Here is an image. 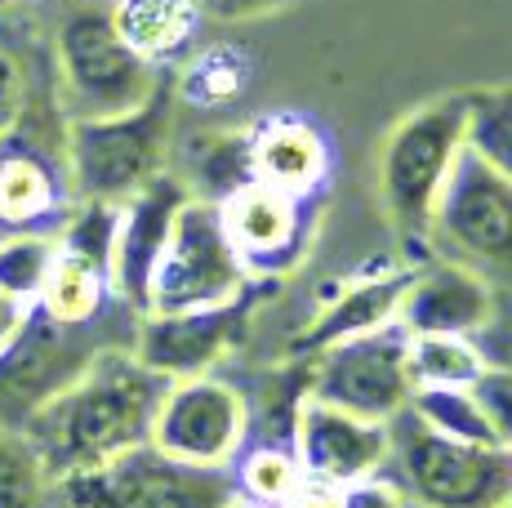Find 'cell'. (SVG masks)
I'll use <instances>...</instances> for the list:
<instances>
[{"label": "cell", "instance_id": "cell-17", "mask_svg": "<svg viewBox=\"0 0 512 508\" xmlns=\"http://www.w3.org/2000/svg\"><path fill=\"white\" fill-rule=\"evenodd\" d=\"M250 143V179L281 188L290 197L317 201L334 170V143L312 116L277 112L263 116L254 130H245Z\"/></svg>", "mask_w": 512, "mask_h": 508}, {"label": "cell", "instance_id": "cell-34", "mask_svg": "<svg viewBox=\"0 0 512 508\" xmlns=\"http://www.w3.org/2000/svg\"><path fill=\"white\" fill-rule=\"evenodd\" d=\"M285 5H294V0H201V14L219 18V23H245V18L277 14Z\"/></svg>", "mask_w": 512, "mask_h": 508}, {"label": "cell", "instance_id": "cell-18", "mask_svg": "<svg viewBox=\"0 0 512 508\" xmlns=\"http://www.w3.org/2000/svg\"><path fill=\"white\" fill-rule=\"evenodd\" d=\"M67 205H72V192H67L63 156L32 148L18 134L0 143V219L9 228L54 232L63 223Z\"/></svg>", "mask_w": 512, "mask_h": 508}, {"label": "cell", "instance_id": "cell-4", "mask_svg": "<svg viewBox=\"0 0 512 508\" xmlns=\"http://www.w3.org/2000/svg\"><path fill=\"white\" fill-rule=\"evenodd\" d=\"M379 477L415 508H499L512 495V451L455 442L406 406L388 419V464Z\"/></svg>", "mask_w": 512, "mask_h": 508}, {"label": "cell", "instance_id": "cell-31", "mask_svg": "<svg viewBox=\"0 0 512 508\" xmlns=\"http://www.w3.org/2000/svg\"><path fill=\"white\" fill-rule=\"evenodd\" d=\"M27 121V72L14 54L0 45V143L14 139Z\"/></svg>", "mask_w": 512, "mask_h": 508}, {"label": "cell", "instance_id": "cell-37", "mask_svg": "<svg viewBox=\"0 0 512 508\" xmlns=\"http://www.w3.org/2000/svg\"><path fill=\"white\" fill-rule=\"evenodd\" d=\"M9 5H14V0H0V14H5V9H9Z\"/></svg>", "mask_w": 512, "mask_h": 508}, {"label": "cell", "instance_id": "cell-6", "mask_svg": "<svg viewBox=\"0 0 512 508\" xmlns=\"http://www.w3.org/2000/svg\"><path fill=\"white\" fill-rule=\"evenodd\" d=\"M468 99L441 94V99L406 112L379 148V201L388 223L401 237H428L432 210L464 152Z\"/></svg>", "mask_w": 512, "mask_h": 508}, {"label": "cell", "instance_id": "cell-41", "mask_svg": "<svg viewBox=\"0 0 512 508\" xmlns=\"http://www.w3.org/2000/svg\"><path fill=\"white\" fill-rule=\"evenodd\" d=\"M508 451H512V446H508Z\"/></svg>", "mask_w": 512, "mask_h": 508}, {"label": "cell", "instance_id": "cell-21", "mask_svg": "<svg viewBox=\"0 0 512 508\" xmlns=\"http://www.w3.org/2000/svg\"><path fill=\"white\" fill-rule=\"evenodd\" d=\"M36 308L49 312L54 321H63V326H94V321L112 317V312L125 308V304L112 295V277H107V268L81 259V254L58 250Z\"/></svg>", "mask_w": 512, "mask_h": 508}, {"label": "cell", "instance_id": "cell-14", "mask_svg": "<svg viewBox=\"0 0 512 508\" xmlns=\"http://www.w3.org/2000/svg\"><path fill=\"white\" fill-rule=\"evenodd\" d=\"M192 197L187 183L174 170H161L147 188H139L116 210V241H112V295L130 312H147L152 272L165 254V241L174 232L183 201Z\"/></svg>", "mask_w": 512, "mask_h": 508}, {"label": "cell", "instance_id": "cell-16", "mask_svg": "<svg viewBox=\"0 0 512 508\" xmlns=\"http://www.w3.org/2000/svg\"><path fill=\"white\" fill-rule=\"evenodd\" d=\"M499 295L495 281L477 268L455 259H432L423 268H410V281L401 290L397 326L406 335H468L477 339L486 321L495 317Z\"/></svg>", "mask_w": 512, "mask_h": 508}, {"label": "cell", "instance_id": "cell-24", "mask_svg": "<svg viewBox=\"0 0 512 508\" xmlns=\"http://www.w3.org/2000/svg\"><path fill=\"white\" fill-rule=\"evenodd\" d=\"M174 174L187 183L192 197L219 205L228 192L250 183V143H245V134H205V139L192 143L187 170Z\"/></svg>", "mask_w": 512, "mask_h": 508}, {"label": "cell", "instance_id": "cell-9", "mask_svg": "<svg viewBox=\"0 0 512 508\" xmlns=\"http://www.w3.org/2000/svg\"><path fill=\"white\" fill-rule=\"evenodd\" d=\"M428 237L441 259L468 263L490 281L512 277V183L464 148L437 197Z\"/></svg>", "mask_w": 512, "mask_h": 508}, {"label": "cell", "instance_id": "cell-11", "mask_svg": "<svg viewBox=\"0 0 512 508\" xmlns=\"http://www.w3.org/2000/svg\"><path fill=\"white\" fill-rule=\"evenodd\" d=\"M254 437L250 397L214 370V375L174 379L152 419V446L187 464L232 468L241 446Z\"/></svg>", "mask_w": 512, "mask_h": 508}, {"label": "cell", "instance_id": "cell-35", "mask_svg": "<svg viewBox=\"0 0 512 508\" xmlns=\"http://www.w3.org/2000/svg\"><path fill=\"white\" fill-rule=\"evenodd\" d=\"M18 317H23V308H18V304H14V299H5V295H0V344H5V339H9V335H14Z\"/></svg>", "mask_w": 512, "mask_h": 508}, {"label": "cell", "instance_id": "cell-23", "mask_svg": "<svg viewBox=\"0 0 512 508\" xmlns=\"http://www.w3.org/2000/svg\"><path fill=\"white\" fill-rule=\"evenodd\" d=\"M232 477H236V495L245 504H259V508H281L290 500V491L299 486L303 468L299 455H294L290 442H245L241 455L232 459Z\"/></svg>", "mask_w": 512, "mask_h": 508}, {"label": "cell", "instance_id": "cell-13", "mask_svg": "<svg viewBox=\"0 0 512 508\" xmlns=\"http://www.w3.org/2000/svg\"><path fill=\"white\" fill-rule=\"evenodd\" d=\"M219 223L250 277H277L303 259L312 237V201L250 179L219 201Z\"/></svg>", "mask_w": 512, "mask_h": 508}, {"label": "cell", "instance_id": "cell-38", "mask_svg": "<svg viewBox=\"0 0 512 508\" xmlns=\"http://www.w3.org/2000/svg\"><path fill=\"white\" fill-rule=\"evenodd\" d=\"M236 508H259V504H245V500H241V504H236Z\"/></svg>", "mask_w": 512, "mask_h": 508}, {"label": "cell", "instance_id": "cell-19", "mask_svg": "<svg viewBox=\"0 0 512 508\" xmlns=\"http://www.w3.org/2000/svg\"><path fill=\"white\" fill-rule=\"evenodd\" d=\"M406 281H410V268H397V272H383V277H366V281L343 286L339 295L303 326V335L294 339V357H317V353H326V348L343 344V339H357L379 326H392Z\"/></svg>", "mask_w": 512, "mask_h": 508}, {"label": "cell", "instance_id": "cell-33", "mask_svg": "<svg viewBox=\"0 0 512 508\" xmlns=\"http://www.w3.org/2000/svg\"><path fill=\"white\" fill-rule=\"evenodd\" d=\"M477 348L486 357V366H499V370H512V312H499L486 321V330L477 335Z\"/></svg>", "mask_w": 512, "mask_h": 508}, {"label": "cell", "instance_id": "cell-5", "mask_svg": "<svg viewBox=\"0 0 512 508\" xmlns=\"http://www.w3.org/2000/svg\"><path fill=\"white\" fill-rule=\"evenodd\" d=\"M139 312L116 308L94 326H63L41 308H23L14 335L0 344V419L23 428L45 402H54L103 348L130 344Z\"/></svg>", "mask_w": 512, "mask_h": 508}, {"label": "cell", "instance_id": "cell-28", "mask_svg": "<svg viewBox=\"0 0 512 508\" xmlns=\"http://www.w3.org/2000/svg\"><path fill=\"white\" fill-rule=\"evenodd\" d=\"M250 85V58L236 45H214V50L196 54L174 81V99H187L196 107H223L241 99Z\"/></svg>", "mask_w": 512, "mask_h": 508}, {"label": "cell", "instance_id": "cell-3", "mask_svg": "<svg viewBox=\"0 0 512 508\" xmlns=\"http://www.w3.org/2000/svg\"><path fill=\"white\" fill-rule=\"evenodd\" d=\"M174 121V72L134 112L103 121H63V174L72 201L125 205L156 179L170 156Z\"/></svg>", "mask_w": 512, "mask_h": 508}, {"label": "cell", "instance_id": "cell-8", "mask_svg": "<svg viewBox=\"0 0 512 508\" xmlns=\"http://www.w3.org/2000/svg\"><path fill=\"white\" fill-rule=\"evenodd\" d=\"M254 286L245 263L236 259L228 232L219 223V205L187 197L165 254L152 272L147 312H187V308H219L241 299Z\"/></svg>", "mask_w": 512, "mask_h": 508}, {"label": "cell", "instance_id": "cell-25", "mask_svg": "<svg viewBox=\"0 0 512 508\" xmlns=\"http://www.w3.org/2000/svg\"><path fill=\"white\" fill-rule=\"evenodd\" d=\"M58 259V237L41 228H23L0 237V295L18 308H32L45 290V277Z\"/></svg>", "mask_w": 512, "mask_h": 508}, {"label": "cell", "instance_id": "cell-26", "mask_svg": "<svg viewBox=\"0 0 512 508\" xmlns=\"http://www.w3.org/2000/svg\"><path fill=\"white\" fill-rule=\"evenodd\" d=\"M49 491L54 477L32 437L0 419V508H49Z\"/></svg>", "mask_w": 512, "mask_h": 508}, {"label": "cell", "instance_id": "cell-32", "mask_svg": "<svg viewBox=\"0 0 512 508\" xmlns=\"http://www.w3.org/2000/svg\"><path fill=\"white\" fill-rule=\"evenodd\" d=\"M334 508H406V500L388 477H366V482H343Z\"/></svg>", "mask_w": 512, "mask_h": 508}, {"label": "cell", "instance_id": "cell-27", "mask_svg": "<svg viewBox=\"0 0 512 508\" xmlns=\"http://www.w3.org/2000/svg\"><path fill=\"white\" fill-rule=\"evenodd\" d=\"M464 99H468L464 148L512 183V85L477 90V94H464Z\"/></svg>", "mask_w": 512, "mask_h": 508}, {"label": "cell", "instance_id": "cell-7", "mask_svg": "<svg viewBox=\"0 0 512 508\" xmlns=\"http://www.w3.org/2000/svg\"><path fill=\"white\" fill-rule=\"evenodd\" d=\"M232 468L187 464L152 442L81 468V473L54 477L49 508H236Z\"/></svg>", "mask_w": 512, "mask_h": 508}, {"label": "cell", "instance_id": "cell-40", "mask_svg": "<svg viewBox=\"0 0 512 508\" xmlns=\"http://www.w3.org/2000/svg\"><path fill=\"white\" fill-rule=\"evenodd\" d=\"M406 508H415V504H406Z\"/></svg>", "mask_w": 512, "mask_h": 508}, {"label": "cell", "instance_id": "cell-12", "mask_svg": "<svg viewBox=\"0 0 512 508\" xmlns=\"http://www.w3.org/2000/svg\"><path fill=\"white\" fill-rule=\"evenodd\" d=\"M254 290L219 308H187V312H143L134 321L130 353L156 370L161 379H196L214 375V370L241 348L245 330H250Z\"/></svg>", "mask_w": 512, "mask_h": 508}, {"label": "cell", "instance_id": "cell-1", "mask_svg": "<svg viewBox=\"0 0 512 508\" xmlns=\"http://www.w3.org/2000/svg\"><path fill=\"white\" fill-rule=\"evenodd\" d=\"M170 379L147 370L130 344L103 348L54 402H45L23 433L41 451L49 477L81 473L152 442V419Z\"/></svg>", "mask_w": 512, "mask_h": 508}, {"label": "cell", "instance_id": "cell-22", "mask_svg": "<svg viewBox=\"0 0 512 508\" xmlns=\"http://www.w3.org/2000/svg\"><path fill=\"white\" fill-rule=\"evenodd\" d=\"M486 370L477 339L468 335H410L406 344V375L415 388H468Z\"/></svg>", "mask_w": 512, "mask_h": 508}, {"label": "cell", "instance_id": "cell-36", "mask_svg": "<svg viewBox=\"0 0 512 508\" xmlns=\"http://www.w3.org/2000/svg\"><path fill=\"white\" fill-rule=\"evenodd\" d=\"M9 232H14V228H9V223H5V219H0V237H9Z\"/></svg>", "mask_w": 512, "mask_h": 508}, {"label": "cell", "instance_id": "cell-15", "mask_svg": "<svg viewBox=\"0 0 512 508\" xmlns=\"http://www.w3.org/2000/svg\"><path fill=\"white\" fill-rule=\"evenodd\" d=\"M290 446L308 477L366 482V477H379L383 464H388V424L348 415V410L326 406L303 393L299 406H294Z\"/></svg>", "mask_w": 512, "mask_h": 508}, {"label": "cell", "instance_id": "cell-10", "mask_svg": "<svg viewBox=\"0 0 512 508\" xmlns=\"http://www.w3.org/2000/svg\"><path fill=\"white\" fill-rule=\"evenodd\" d=\"M406 344L410 335L392 321L370 335L343 339L326 353L308 357V388L303 393L317 397L326 406H339L348 415L379 419L388 424L392 415L410 406V375H406Z\"/></svg>", "mask_w": 512, "mask_h": 508}, {"label": "cell", "instance_id": "cell-2", "mask_svg": "<svg viewBox=\"0 0 512 508\" xmlns=\"http://www.w3.org/2000/svg\"><path fill=\"white\" fill-rule=\"evenodd\" d=\"M54 72L63 121H103L143 107L174 67H147L121 41L107 0H76L54 27Z\"/></svg>", "mask_w": 512, "mask_h": 508}, {"label": "cell", "instance_id": "cell-39", "mask_svg": "<svg viewBox=\"0 0 512 508\" xmlns=\"http://www.w3.org/2000/svg\"><path fill=\"white\" fill-rule=\"evenodd\" d=\"M499 508H512V495H508V500H504V504H499Z\"/></svg>", "mask_w": 512, "mask_h": 508}, {"label": "cell", "instance_id": "cell-29", "mask_svg": "<svg viewBox=\"0 0 512 508\" xmlns=\"http://www.w3.org/2000/svg\"><path fill=\"white\" fill-rule=\"evenodd\" d=\"M410 410H415L428 428L455 437V442L499 446L486 424V410L472 397V388H415V393H410Z\"/></svg>", "mask_w": 512, "mask_h": 508}, {"label": "cell", "instance_id": "cell-20", "mask_svg": "<svg viewBox=\"0 0 512 508\" xmlns=\"http://www.w3.org/2000/svg\"><path fill=\"white\" fill-rule=\"evenodd\" d=\"M107 14L121 41L156 72L179 63L205 23L201 0H107Z\"/></svg>", "mask_w": 512, "mask_h": 508}, {"label": "cell", "instance_id": "cell-30", "mask_svg": "<svg viewBox=\"0 0 512 508\" xmlns=\"http://www.w3.org/2000/svg\"><path fill=\"white\" fill-rule=\"evenodd\" d=\"M468 388H472V397H477V406L486 410V424H490V433H495V442L512 446V370L486 366Z\"/></svg>", "mask_w": 512, "mask_h": 508}]
</instances>
